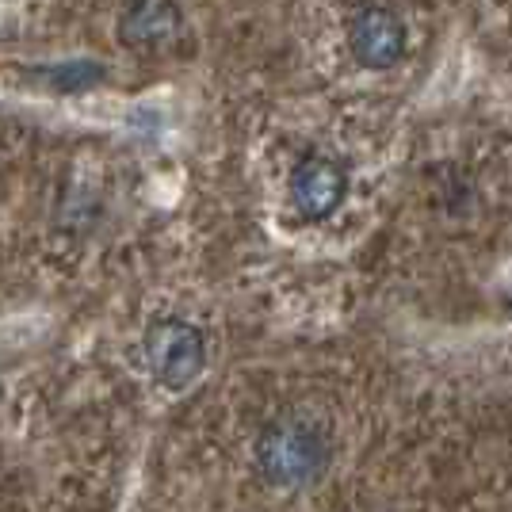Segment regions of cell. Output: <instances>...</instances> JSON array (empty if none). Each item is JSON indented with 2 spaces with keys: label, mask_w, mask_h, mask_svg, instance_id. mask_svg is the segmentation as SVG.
<instances>
[{
  "label": "cell",
  "mask_w": 512,
  "mask_h": 512,
  "mask_svg": "<svg viewBox=\"0 0 512 512\" xmlns=\"http://www.w3.org/2000/svg\"><path fill=\"white\" fill-rule=\"evenodd\" d=\"M256 463L272 486H306L329 467V436L302 417H279L260 432Z\"/></svg>",
  "instance_id": "cell-1"
},
{
  "label": "cell",
  "mask_w": 512,
  "mask_h": 512,
  "mask_svg": "<svg viewBox=\"0 0 512 512\" xmlns=\"http://www.w3.org/2000/svg\"><path fill=\"white\" fill-rule=\"evenodd\" d=\"M348 46H352L356 62L386 69L406 54V27L390 8H363L348 23Z\"/></svg>",
  "instance_id": "cell-3"
},
{
  "label": "cell",
  "mask_w": 512,
  "mask_h": 512,
  "mask_svg": "<svg viewBox=\"0 0 512 512\" xmlns=\"http://www.w3.org/2000/svg\"><path fill=\"white\" fill-rule=\"evenodd\" d=\"M348 172L333 157H306L291 172V199L306 218H325L344 203Z\"/></svg>",
  "instance_id": "cell-4"
},
{
  "label": "cell",
  "mask_w": 512,
  "mask_h": 512,
  "mask_svg": "<svg viewBox=\"0 0 512 512\" xmlns=\"http://www.w3.org/2000/svg\"><path fill=\"white\" fill-rule=\"evenodd\" d=\"M176 27H180V12H176L172 0H130L123 23H119L123 39L138 50L161 46L165 39L176 35Z\"/></svg>",
  "instance_id": "cell-5"
},
{
  "label": "cell",
  "mask_w": 512,
  "mask_h": 512,
  "mask_svg": "<svg viewBox=\"0 0 512 512\" xmlns=\"http://www.w3.org/2000/svg\"><path fill=\"white\" fill-rule=\"evenodd\" d=\"M146 363H150L153 375L172 390L188 386L207 363L203 333L180 318L153 321L150 333H146Z\"/></svg>",
  "instance_id": "cell-2"
}]
</instances>
